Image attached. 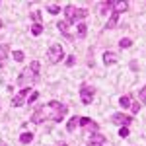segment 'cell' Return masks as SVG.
I'll list each match as a JSON object with an SVG mask.
<instances>
[{"mask_svg": "<svg viewBox=\"0 0 146 146\" xmlns=\"http://www.w3.org/2000/svg\"><path fill=\"white\" fill-rule=\"evenodd\" d=\"M111 10H113V14H121V12H127V10H129V2L111 0Z\"/></svg>", "mask_w": 146, "mask_h": 146, "instance_id": "obj_9", "label": "cell"}, {"mask_svg": "<svg viewBox=\"0 0 146 146\" xmlns=\"http://www.w3.org/2000/svg\"><path fill=\"white\" fill-rule=\"evenodd\" d=\"M47 107H49V109H53L51 119H53L55 123H60V121L64 119V115L68 113V107H66V105H62V103H58V101H49V103H47Z\"/></svg>", "mask_w": 146, "mask_h": 146, "instance_id": "obj_2", "label": "cell"}, {"mask_svg": "<svg viewBox=\"0 0 146 146\" xmlns=\"http://www.w3.org/2000/svg\"><path fill=\"white\" fill-rule=\"evenodd\" d=\"M129 109H131V113H133V115H135V113H138V111H140V101H131V107H129Z\"/></svg>", "mask_w": 146, "mask_h": 146, "instance_id": "obj_22", "label": "cell"}, {"mask_svg": "<svg viewBox=\"0 0 146 146\" xmlns=\"http://www.w3.org/2000/svg\"><path fill=\"white\" fill-rule=\"evenodd\" d=\"M37 98H39V94H37V92H31V94L27 96V105H31V103H33Z\"/></svg>", "mask_w": 146, "mask_h": 146, "instance_id": "obj_25", "label": "cell"}, {"mask_svg": "<svg viewBox=\"0 0 146 146\" xmlns=\"http://www.w3.org/2000/svg\"><path fill=\"white\" fill-rule=\"evenodd\" d=\"M47 12H49V14H53V16H56V14L60 12V8H58L56 4H49V6H47Z\"/></svg>", "mask_w": 146, "mask_h": 146, "instance_id": "obj_24", "label": "cell"}, {"mask_svg": "<svg viewBox=\"0 0 146 146\" xmlns=\"http://www.w3.org/2000/svg\"><path fill=\"white\" fill-rule=\"evenodd\" d=\"M111 123L121 125V127H129V125L133 123V117H129V115H125V113H113L111 115Z\"/></svg>", "mask_w": 146, "mask_h": 146, "instance_id": "obj_4", "label": "cell"}, {"mask_svg": "<svg viewBox=\"0 0 146 146\" xmlns=\"http://www.w3.org/2000/svg\"><path fill=\"white\" fill-rule=\"evenodd\" d=\"M31 33L33 35H41L43 33V25H41V23H33V25H31Z\"/></svg>", "mask_w": 146, "mask_h": 146, "instance_id": "obj_19", "label": "cell"}, {"mask_svg": "<svg viewBox=\"0 0 146 146\" xmlns=\"http://www.w3.org/2000/svg\"><path fill=\"white\" fill-rule=\"evenodd\" d=\"M76 10L78 8H74L72 4H66V8H64V16H66V22L68 23H76Z\"/></svg>", "mask_w": 146, "mask_h": 146, "instance_id": "obj_8", "label": "cell"}, {"mask_svg": "<svg viewBox=\"0 0 146 146\" xmlns=\"http://www.w3.org/2000/svg\"><path fill=\"white\" fill-rule=\"evenodd\" d=\"M23 100H25V98H23L22 94H18V96H14V98H12V105H14V107H20V105L23 103Z\"/></svg>", "mask_w": 146, "mask_h": 146, "instance_id": "obj_16", "label": "cell"}, {"mask_svg": "<svg viewBox=\"0 0 146 146\" xmlns=\"http://www.w3.org/2000/svg\"><path fill=\"white\" fill-rule=\"evenodd\" d=\"M6 55H8V45H0V62H4V58H6Z\"/></svg>", "mask_w": 146, "mask_h": 146, "instance_id": "obj_21", "label": "cell"}, {"mask_svg": "<svg viewBox=\"0 0 146 146\" xmlns=\"http://www.w3.org/2000/svg\"><path fill=\"white\" fill-rule=\"evenodd\" d=\"M33 140V133H22V136H20V142L22 144H29Z\"/></svg>", "mask_w": 146, "mask_h": 146, "instance_id": "obj_15", "label": "cell"}, {"mask_svg": "<svg viewBox=\"0 0 146 146\" xmlns=\"http://www.w3.org/2000/svg\"><path fill=\"white\" fill-rule=\"evenodd\" d=\"M119 136H121V138H127V136H129V127H121V131H119Z\"/></svg>", "mask_w": 146, "mask_h": 146, "instance_id": "obj_29", "label": "cell"}, {"mask_svg": "<svg viewBox=\"0 0 146 146\" xmlns=\"http://www.w3.org/2000/svg\"><path fill=\"white\" fill-rule=\"evenodd\" d=\"M117 23H119V14H111V18L107 20V23H105V27H107V29H113V27H115Z\"/></svg>", "mask_w": 146, "mask_h": 146, "instance_id": "obj_14", "label": "cell"}, {"mask_svg": "<svg viewBox=\"0 0 146 146\" xmlns=\"http://www.w3.org/2000/svg\"><path fill=\"white\" fill-rule=\"evenodd\" d=\"M117 58H119V56H117V53H113V51H105V53H103V62H105V64H115Z\"/></svg>", "mask_w": 146, "mask_h": 146, "instance_id": "obj_10", "label": "cell"}, {"mask_svg": "<svg viewBox=\"0 0 146 146\" xmlns=\"http://www.w3.org/2000/svg\"><path fill=\"white\" fill-rule=\"evenodd\" d=\"M47 107H41V109H37V111L31 115V121H33L35 125H39V123H43V121H47Z\"/></svg>", "mask_w": 146, "mask_h": 146, "instance_id": "obj_7", "label": "cell"}, {"mask_svg": "<svg viewBox=\"0 0 146 146\" xmlns=\"http://www.w3.org/2000/svg\"><path fill=\"white\" fill-rule=\"evenodd\" d=\"M131 45H133V41H131L129 37H123V39L119 41V47H121V49H129Z\"/></svg>", "mask_w": 146, "mask_h": 146, "instance_id": "obj_20", "label": "cell"}, {"mask_svg": "<svg viewBox=\"0 0 146 146\" xmlns=\"http://www.w3.org/2000/svg\"><path fill=\"white\" fill-rule=\"evenodd\" d=\"M138 100H140V103H146V86L138 92Z\"/></svg>", "mask_w": 146, "mask_h": 146, "instance_id": "obj_28", "label": "cell"}, {"mask_svg": "<svg viewBox=\"0 0 146 146\" xmlns=\"http://www.w3.org/2000/svg\"><path fill=\"white\" fill-rule=\"evenodd\" d=\"M86 16H88V10L86 8H78L76 10V20H84Z\"/></svg>", "mask_w": 146, "mask_h": 146, "instance_id": "obj_23", "label": "cell"}, {"mask_svg": "<svg viewBox=\"0 0 146 146\" xmlns=\"http://www.w3.org/2000/svg\"><path fill=\"white\" fill-rule=\"evenodd\" d=\"M76 35H78L80 39H84V37L88 35V25H86L84 22H80V23H78V27H76Z\"/></svg>", "mask_w": 146, "mask_h": 146, "instance_id": "obj_13", "label": "cell"}, {"mask_svg": "<svg viewBox=\"0 0 146 146\" xmlns=\"http://www.w3.org/2000/svg\"><path fill=\"white\" fill-rule=\"evenodd\" d=\"M37 78H39V62L33 60L27 68L22 70V74L18 76V84H20L22 88H31V84H35Z\"/></svg>", "mask_w": 146, "mask_h": 146, "instance_id": "obj_1", "label": "cell"}, {"mask_svg": "<svg viewBox=\"0 0 146 146\" xmlns=\"http://www.w3.org/2000/svg\"><path fill=\"white\" fill-rule=\"evenodd\" d=\"M60 146H68V144H60Z\"/></svg>", "mask_w": 146, "mask_h": 146, "instance_id": "obj_32", "label": "cell"}, {"mask_svg": "<svg viewBox=\"0 0 146 146\" xmlns=\"http://www.w3.org/2000/svg\"><path fill=\"white\" fill-rule=\"evenodd\" d=\"M78 123H80V117H78V115H74V117L66 123V131H68V133H74L76 127H78Z\"/></svg>", "mask_w": 146, "mask_h": 146, "instance_id": "obj_11", "label": "cell"}, {"mask_svg": "<svg viewBox=\"0 0 146 146\" xmlns=\"http://www.w3.org/2000/svg\"><path fill=\"white\" fill-rule=\"evenodd\" d=\"M111 8V0H103L100 4V14H105V12Z\"/></svg>", "mask_w": 146, "mask_h": 146, "instance_id": "obj_18", "label": "cell"}, {"mask_svg": "<svg viewBox=\"0 0 146 146\" xmlns=\"http://www.w3.org/2000/svg\"><path fill=\"white\" fill-rule=\"evenodd\" d=\"M2 146H6V144H2Z\"/></svg>", "mask_w": 146, "mask_h": 146, "instance_id": "obj_33", "label": "cell"}, {"mask_svg": "<svg viewBox=\"0 0 146 146\" xmlns=\"http://www.w3.org/2000/svg\"><path fill=\"white\" fill-rule=\"evenodd\" d=\"M31 18H33V22H35V23H41V12H39V10L31 12Z\"/></svg>", "mask_w": 146, "mask_h": 146, "instance_id": "obj_27", "label": "cell"}, {"mask_svg": "<svg viewBox=\"0 0 146 146\" xmlns=\"http://www.w3.org/2000/svg\"><path fill=\"white\" fill-rule=\"evenodd\" d=\"M119 105H121L123 109H127V107H131V96H123V98L119 100Z\"/></svg>", "mask_w": 146, "mask_h": 146, "instance_id": "obj_17", "label": "cell"}, {"mask_svg": "<svg viewBox=\"0 0 146 146\" xmlns=\"http://www.w3.org/2000/svg\"><path fill=\"white\" fill-rule=\"evenodd\" d=\"M2 25H4V23H2V20H0V29H2Z\"/></svg>", "mask_w": 146, "mask_h": 146, "instance_id": "obj_31", "label": "cell"}, {"mask_svg": "<svg viewBox=\"0 0 146 146\" xmlns=\"http://www.w3.org/2000/svg\"><path fill=\"white\" fill-rule=\"evenodd\" d=\"M74 62H76L74 56H66V64H68V66H74Z\"/></svg>", "mask_w": 146, "mask_h": 146, "instance_id": "obj_30", "label": "cell"}, {"mask_svg": "<svg viewBox=\"0 0 146 146\" xmlns=\"http://www.w3.org/2000/svg\"><path fill=\"white\" fill-rule=\"evenodd\" d=\"M68 25H70V23H68L66 20H64V22H58V23H56V27H58V31H60L62 35H66L68 39H72V35L68 33Z\"/></svg>", "mask_w": 146, "mask_h": 146, "instance_id": "obj_12", "label": "cell"}, {"mask_svg": "<svg viewBox=\"0 0 146 146\" xmlns=\"http://www.w3.org/2000/svg\"><path fill=\"white\" fill-rule=\"evenodd\" d=\"M47 58H49V62H53V64L60 62V60L64 58V49H62V45L53 43V45L49 47V51H47Z\"/></svg>", "mask_w": 146, "mask_h": 146, "instance_id": "obj_3", "label": "cell"}, {"mask_svg": "<svg viewBox=\"0 0 146 146\" xmlns=\"http://www.w3.org/2000/svg\"><path fill=\"white\" fill-rule=\"evenodd\" d=\"M94 94H96V92H94L92 86H84V88L80 90V100H82V103H84V105H90L92 101H94Z\"/></svg>", "mask_w": 146, "mask_h": 146, "instance_id": "obj_5", "label": "cell"}, {"mask_svg": "<svg viewBox=\"0 0 146 146\" xmlns=\"http://www.w3.org/2000/svg\"><path fill=\"white\" fill-rule=\"evenodd\" d=\"M105 136L100 135V133H94V135L88 136V146H105Z\"/></svg>", "mask_w": 146, "mask_h": 146, "instance_id": "obj_6", "label": "cell"}, {"mask_svg": "<svg viewBox=\"0 0 146 146\" xmlns=\"http://www.w3.org/2000/svg\"><path fill=\"white\" fill-rule=\"evenodd\" d=\"M14 60H16V62H22L23 60V51H14Z\"/></svg>", "mask_w": 146, "mask_h": 146, "instance_id": "obj_26", "label": "cell"}]
</instances>
